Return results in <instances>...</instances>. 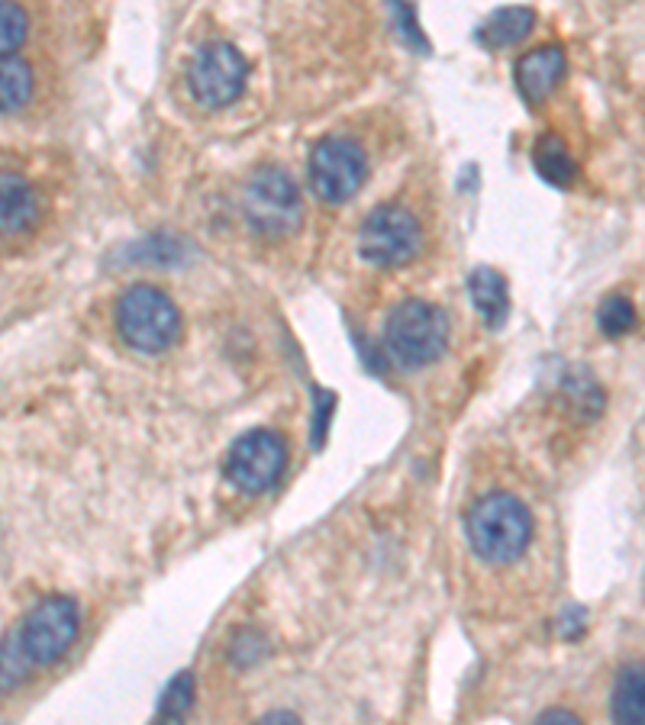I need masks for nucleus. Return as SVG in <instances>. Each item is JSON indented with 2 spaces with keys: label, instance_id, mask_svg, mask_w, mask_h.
Segmentation results:
<instances>
[{
  "label": "nucleus",
  "instance_id": "obj_3",
  "mask_svg": "<svg viewBox=\"0 0 645 725\" xmlns=\"http://www.w3.org/2000/svg\"><path fill=\"white\" fill-rule=\"evenodd\" d=\"M117 333L129 348L142 355L165 352L181 333L175 300L152 284H133L117 303Z\"/></svg>",
  "mask_w": 645,
  "mask_h": 725
},
{
  "label": "nucleus",
  "instance_id": "obj_20",
  "mask_svg": "<svg viewBox=\"0 0 645 725\" xmlns=\"http://www.w3.org/2000/svg\"><path fill=\"white\" fill-rule=\"evenodd\" d=\"M26 668H30V661H26V655L20 648V638H7L3 642V690L7 693L20 683V677L26 674Z\"/></svg>",
  "mask_w": 645,
  "mask_h": 725
},
{
  "label": "nucleus",
  "instance_id": "obj_1",
  "mask_svg": "<svg viewBox=\"0 0 645 725\" xmlns=\"http://www.w3.org/2000/svg\"><path fill=\"white\" fill-rule=\"evenodd\" d=\"M465 536L477 559L487 564H510L529 549L532 513L520 497L494 491L471 503L465 516Z\"/></svg>",
  "mask_w": 645,
  "mask_h": 725
},
{
  "label": "nucleus",
  "instance_id": "obj_17",
  "mask_svg": "<svg viewBox=\"0 0 645 725\" xmlns=\"http://www.w3.org/2000/svg\"><path fill=\"white\" fill-rule=\"evenodd\" d=\"M191 706H194V674H191V670H181L175 680L165 687L152 725H184L187 723Z\"/></svg>",
  "mask_w": 645,
  "mask_h": 725
},
{
  "label": "nucleus",
  "instance_id": "obj_4",
  "mask_svg": "<svg viewBox=\"0 0 645 725\" xmlns=\"http://www.w3.org/2000/svg\"><path fill=\"white\" fill-rule=\"evenodd\" d=\"M242 214L265 239L291 235L300 226V194L285 168H255L242 187Z\"/></svg>",
  "mask_w": 645,
  "mask_h": 725
},
{
  "label": "nucleus",
  "instance_id": "obj_9",
  "mask_svg": "<svg viewBox=\"0 0 645 725\" xmlns=\"http://www.w3.org/2000/svg\"><path fill=\"white\" fill-rule=\"evenodd\" d=\"M285 468H288V446L272 429H252L239 436L223 464L230 484L245 494H265L281 481Z\"/></svg>",
  "mask_w": 645,
  "mask_h": 725
},
{
  "label": "nucleus",
  "instance_id": "obj_16",
  "mask_svg": "<svg viewBox=\"0 0 645 725\" xmlns=\"http://www.w3.org/2000/svg\"><path fill=\"white\" fill-rule=\"evenodd\" d=\"M33 94V68L23 58L10 56L0 61V107L3 113L20 111Z\"/></svg>",
  "mask_w": 645,
  "mask_h": 725
},
{
  "label": "nucleus",
  "instance_id": "obj_13",
  "mask_svg": "<svg viewBox=\"0 0 645 725\" xmlns=\"http://www.w3.org/2000/svg\"><path fill=\"white\" fill-rule=\"evenodd\" d=\"M610 716L617 725H645V668L620 670L610 693Z\"/></svg>",
  "mask_w": 645,
  "mask_h": 725
},
{
  "label": "nucleus",
  "instance_id": "obj_18",
  "mask_svg": "<svg viewBox=\"0 0 645 725\" xmlns=\"http://www.w3.org/2000/svg\"><path fill=\"white\" fill-rule=\"evenodd\" d=\"M597 326H600V333L610 335V338H620V335L630 333V330L636 326V307H633V300H626L623 294L607 297V300L600 303V310H597Z\"/></svg>",
  "mask_w": 645,
  "mask_h": 725
},
{
  "label": "nucleus",
  "instance_id": "obj_19",
  "mask_svg": "<svg viewBox=\"0 0 645 725\" xmlns=\"http://www.w3.org/2000/svg\"><path fill=\"white\" fill-rule=\"evenodd\" d=\"M26 30H30V23H26L23 7L3 3L0 7V49H3V58H10L20 49V43L26 39Z\"/></svg>",
  "mask_w": 645,
  "mask_h": 725
},
{
  "label": "nucleus",
  "instance_id": "obj_14",
  "mask_svg": "<svg viewBox=\"0 0 645 725\" xmlns=\"http://www.w3.org/2000/svg\"><path fill=\"white\" fill-rule=\"evenodd\" d=\"M532 23H535V13L529 7H507V10L491 13V20L477 30V39L487 49H507L527 36Z\"/></svg>",
  "mask_w": 645,
  "mask_h": 725
},
{
  "label": "nucleus",
  "instance_id": "obj_7",
  "mask_svg": "<svg viewBox=\"0 0 645 725\" xmlns=\"http://www.w3.org/2000/svg\"><path fill=\"white\" fill-rule=\"evenodd\" d=\"M423 245V229L411 210L398 204H384L365 217L358 229V252L365 262L378 268H398L407 265Z\"/></svg>",
  "mask_w": 645,
  "mask_h": 725
},
{
  "label": "nucleus",
  "instance_id": "obj_10",
  "mask_svg": "<svg viewBox=\"0 0 645 725\" xmlns=\"http://www.w3.org/2000/svg\"><path fill=\"white\" fill-rule=\"evenodd\" d=\"M562 78H565L562 46H539V49L517 58V65H514V81L529 104H542L558 88Z\"/></svg>",
  "mask_w": 645,
  "mask_h": 725
},
{
  "label": "nucleus",
  "instance_id": "obj_11",
  "mask_svg": "<svg viewBox=\"0 0 645 725\" xmlns=\"http://www.w3.org/2000/svg\"><path fill=\"white\" fill-rule=\"evenodd\" d=\"M39 217V200L30 181H23L20 174H3L0 177V226L3 235H20Z\"/></svg>",
  "mask_w": 645,
  "mask_h": 725
},
{
  "label": "nucleus",
  "instance_id": "obj_12",
  "mask_svg": "<svg viewBox=\"0 0 645 725\" xmlns=\"http://www.w3.org/2000/svg\"><path fill=\"white\" fill-rule=\"evenodd\" d=\"M469 294L474 310L481 313V320L497 330L504 326L507 313H510V294H507V278L494 268H477L471 272L469 278Z\"/></svg>",
  "mask_w": 645,
  "mask_h": 725
},
{
  "label": "nucleus",
  "instance_id": "obj_6",
  "mask_svg": "<svg viewBox=\"0 0 645 725\" xmlns=\"http://www.w3.org/2000/svg\"><path fill=\"white\" fill-rule=\"evenodd\" d=\"M245 74H249V65H245V58H242V53L235 49L233 43L214 39V43L200 46L194 53V58H191L187 88H191V97L200 107L220 111V107L233 104L235 97L242 94Z\"/></svg>",
  "mask_w": 645,
  "mask_h": 725
},
{
  "label": "nucleus",
  "instance_id": "obj_8",
  "mask_svg": "<svg viewBox=\"0 0 645 725\" xmlns=\"http://www.w3.org/2000/svg\"><path fill=\"white\" fill-rule=\"evenodd\" d=\"M368 177V159L361 146L346 136H326L310 152V184L326 204H346Z\"/></svg>",
  "mask_w": 645,
  "mask_h": 725
},
{
  "label": "nucleus",
  "instance_id": "obj_21",
  "mask_svg": "<svg viewBox=\"0 0 645 725\" xmlns=\"http://www.w3.org/2000/svg\"><path fill=\"white\" fill-rule=\"evenodd\" d=\"M532 725H585L575 713H568V710H545L539 720Z\"/></svg>",
  "mask_w": 645,
  "mask_h": 725
},
{
  "label": "nucleus",
  "instance_id": "obj_5",
  "mask_svg": "<svg viewBox=\"0 0 645 725\" xmlns=\"http://www.w3.org/2000/svg\"><path fill=\"white\" fill-rule=\"evenodd\" d=\"M81 632V613L71 597H46L36 603L20 625V648L30 665H56L61 655L74 645Z\"/></svg>",
  "mask_w": 645,
  "mask_h": 725
},
{
  "label": "nucleus",
  "instance_id": "obj_15",
  "mask_svg": "<svg viewBox=\"0 0 645 725\" xmlns=\"http://www.w3.org/2000/svg\"><path fill=\"white\" fill-rule=\"evenodd\" d=\"M532 165L555 187H568L575 181V174H578V165H575L572 152L565 149V142L555 133L539 136V142L532 146Z\"/></svg>",
  "mask_w": 645,
  "mask_h": 725
},
{
  "label": "nucleus",
  "instance_id": "obj_22",
  "mask_svg": "<svg viewBox=\"0 0 645 725\" xmlns=\"http://www.w3.org/2000/svg\"><path fill=\"white\" fill-rule=\"evenodd\" d=\"M255 725H300V720L293 713H288V710H275V713L262 716Z\"/></svg>",
  "mask_w": 645,
  "mask_h": 725
},
{
  "label": "nucleus",
  "instance_id": "obj_2",
  "mask_svg": "<svg viewBox=\"0 0 645 725\" xmlns=\"http://www.w3.org/2000/svg\"><path fill=\"white\" fill-rule=\"evenodd\" d=\"M449 345V320L446 313L429 300H404L394 307L384 326V348L394 365L416 371L433 365Z\"/></svg>",
  "mask_w": 645,
  "mask_h": 725
}]
</instances>
